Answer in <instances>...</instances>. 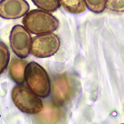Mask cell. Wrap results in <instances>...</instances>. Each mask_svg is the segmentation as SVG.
I'll return each mask as SVG.
<instances>
[{
    "mask_svg": "<svg viewBox=\"0 0 124 124\" xmlns=\"http://www.w3.org/2000/svg\"><path fill=\"white\" fill-rule=\"evenodd\" d=\"M22 23L29 32L36 35L52 33L60 25L56 17L42 9H33L27 13Z\"/></svg>",
    "mask_w": 124,
    "mask_h": 124,
    "instance_id": "1",
    "label": "cell"
},
{
    "mask_svg": "<svg viewBox=\"0 0 124 124\" xmlns=\"http://www.w3.org/2000/svg\"><path fill=\"white\" fill-rule=\"evenodd\" d=\"M24 81L28 88L38 97L46 98L51 91L50 79L46 70L35 62H31L25 68Z\"/></svg>",
    "mask_w": 124,
    "mask_h": 124,
    "instance_id": "2",
    "label": "cell"
},
{
    "mask_svg": "<svg viewBox=\"0 0 124 124\" xmlns=\"http://www.w3.org/2000/svg\"><path fill=\"white\" fill-rule=\"evenodd\" d=\"M11 96L15 106L23 113L36 114L43 109L40 98L23 84H18L13 88Z\"/></svg>",
    "mask_w": 124,
    "mask_h": 124,
    "instance_id": "3",
    "label": "cell"
},
{
    "mask_svg": "<svg viewBox=\"0 0 124 124\" xmlns=\"http://www.w3.org/2000/svg\"><path fill=\"white\" fill-rule=\"evenodd\" d=\"M76 79L67 74L56 77L53 80L52 100L55 106H63L73 98L77 90Z\"/></svg>",
    "mask_w": 124,
    "mask_h": 124,
    "instance_id": "4",
    "label": "cell"
},
{
    "mask_svg": "<svg viewBox=\"0 0 124 124\" xmlns=\"http://www.w3.org/2000/svg\"><path fill=\"white\" fill-rule=\"evenodd\" d=\"M60 44L58 35L52 32L37 35L32 39L30 53L36 58H48L57 52Z\"/></svg>",
    "mask_w": 124,
    "mask_h": 124,
    "instance_id": "5",
    "label": "cell"
},
{
    "mask_svg": "<svg viewBox=\"0 0 124 124\" xmlns=\"http://www.w3.org/2000/svg\"><path fill=\"white\" fill-rule=\"evenodd\" d=\"M9 42L13 52L20 59H25L30 55L32 38L23 26L17 24L12 28Z\"/></svg>",
    "mask_w": 124,
    "mask_h": 124,
    "instance_id": "6",
    "label": "cell"
},
{
    "mask_svg": "<svg viewBox=\"0 0 124 124\" xmlns=\"http://www.w3.org/2000/svg\"><path fill=\"white\" fill-rule=\"evenodd\" d=\"M30 6L25 0H2L0 1V17L16 19L25 16Z\"/></svg>",
    "mask_w": 124,
    "mask_h": 124,
    "instance_id": "7",
    "label": "cell"
},
{
    "mask_svg": "<svg viewBox=\"0 0 124 124\" xmlns=\"http://www.w3.org/2000/svg\"><path fill=\"white\" fill-rule=\"evenodd\" d=\"M27 62L17 58H13L9 65L8 74L11 79L17 84L24 82V71Z\"/></svg>",
    "mask_w": 124,
    "mask_h": 124,
    "instance_id": "8",
    "label": "cell"
},
{
    "mask_svg": "<svg viewBox=\"0 0 124 124\" xmlns=\"http://www.w3.org/2000/svg\"><path fill=\"white\" fill-rule=\"evenodd\" d=\"M60 5L67 11L74 14H79L85 11L84 0H59Z\"/></svg>",
    "mask_w": 124,
    "mask_h": 124,
    "instance_id": "9",
    "label": "cell"
},
{
    "mask_svg": "<svg viewBox=\"0 0 124 124\" xmlns=\"http://www.w3.org/2000/svg\"><path fill=\"white\" fill-rule=\"evenodd\" d=\"M40 9L48 12H54L60 7L59 0H32Z\"/></svg>",
    "mask_w": 124,
    "mask_h": 124,
    "instance_id": "10",
    "label": "cell"
},
{
    "mask_svg": "<svg viewBox=\"0 0 124 124\" xmlns=\"http://www.w3.org/2000/svg\"><path fill=\"white\" fill-rule=\"evenodd\" d=\"M10 59V53L7 45L0 41V75L7 68Z\"/></svg>",
    "mask_w": 124,
    "mask_h": 124,
    "instance_id": "11",
    "label": "cell"
},
{
    "mask_svg": "<svg viewBox=\"0 0 124 124\" xmlns=\"http://www.w3.org/2000/svg\"><path fill=\"white\" fill-rule=\"evenodd\" d=\"M86 7L95 14L102 13L106 8L107 0H84Z\"/></svg>",
    "mask_w": 124,
    "mask_h": 124,
    "instance_id": "12",
    "label": "cell"
},
{
    "mask_svg": "<svg viewBox=\"0 0 124 124\" xmlns=\"http://www.w3.org/2000/svg\"><path fill=\"white\" fill-rule=\"evenodd\" d=\"M106 8L114 12H124V0H107Z\"/></svg>",
    "mask_w": 124,
    "mask_h": 124,
    "instance_id": "13",
    "label": "cell"
}]
</instances>
